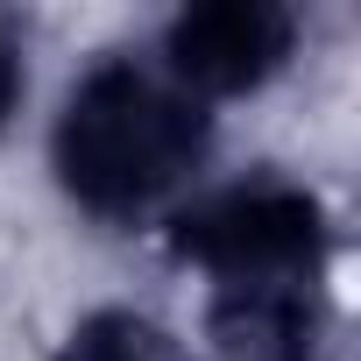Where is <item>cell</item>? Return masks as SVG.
<instances>
[{
	"label": "cell",
	"instance_id": "1",
	"mask_svg": "<svg viewBox=\"0 0 361 361\" xmlns=\"http://www.w3.org/2000/svg\"><path fill=\"white\" fill-rule=\"evenodd\" d=\"M213 121L170 71L142 57H99L50 135L57 185L92 220H142L206 163Z\"/></svg>",
	"mask_w": 361,
	"mask_h": 361
},
{
	"label": "cell",
	"instance_id": "2",
	"mask_svg": "<svg viewBox=\"0 0 361 361\" xmlns=\"http://www.w3.org/2000/svg\"><path fill=\"white\" fill-rule=\"evenodd\" d=\"M170 255L213 276V290H312L326 276V213L290 177H241L170 220Z\"/></svg>",
	"mask_w": 361,
	"mask_h": 361
},
{
	"label": "cell",
	"instance_id": "3",
	"mask_svg": "<svg viewBox=\"0 0 361 361\" xmlns=\"http://www.w3.org/2000/svg\"><path fill=\"white\" fill-rule=\"evenodd\" d=\"M290 43H298V22L276 0H199L163 29V71L199 106L241 99L283 71Z\"/></svg>",
	"mask_w": 361,
	"mask_h": 361
},
{
	"label": "cell",
	"instance_id": "4",
	"mask_svg": "<svg viewBox=\"0 0 361 361\" xmlns=\"http://www.w3.org/2000/svg\"><path fill=\"white\" fill-rule=\"evenodd\" d=\"M57 361H185V354L170 347L163 326H149L135 312H92V319L71 326Z\"/></svg>",
	"mask_w": 361,
	"mask_h": 361
},
{
	"label": "cell",
	"instance_id": "5",
	"mask_svg": "<svg viewBox=\"0 0 361 361\" xmlns=\"http://www.w3.org/2000/svg\"><path fill=\"white\" fill-rule=\"evenodd\" d=\"M15 99H22V50L0 36V121L15 114Z\"/></svg>",
	"mask_w": 361,
	"mask_h": 361
}]
</instances>
